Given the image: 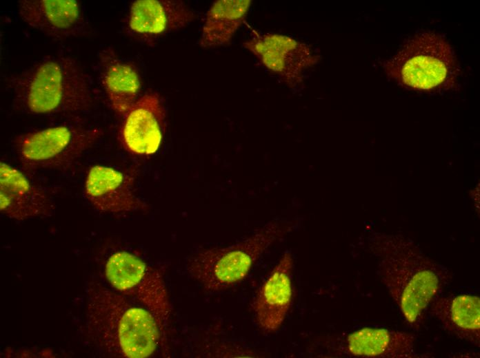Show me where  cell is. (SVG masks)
Masks as SVG:
<instances>
[{"label": "cell", "mask_w": 480, "mask_h": 358, "mask_svg": "<svg viewBox=\"0 0 480 358\" xmlns=\"http://www.w3.org/2000/svg\"><path fill=\"white\" fill-rule=\"evenodd\" d=\"M79 300L77 333L97 355L148 357L162 344L164 335L154 315L103 279L90 278Z\"/></svg>", "instance_id": "6da1fadb"}, {"label": "cell", "mask_w": 480, "mask_h": 358, "mask_svg": "<svg viewBox=\"0 0 480 358\" xmlns=\"http://www.w3.org/2000/svg\"><path fill=\"white\" fill-rule=\"evenodd\" d=\"M377 245V273L407 322L418 330L434 299L452 280V273L402 239L383 238Z\"/></svg>", "instance_id": "7a4b0ae2"}, {"label": "cell", "mask_w": 480, "mask_h": 358, "mask_svg": "<svg viewBox=\"0 0 480 358\" xmlns=\"http://www.w3.org/2000/svg\"><path fill=\"white\" fill-rule=\"evenodd\" d=\"M9 86L15 105L32 115L80 113L94 101L90 77L74 59L64 55L42 59L12 77Z\"/></svg>", "instance_id": "3957f363"}, {"label": "cell", "mask_w": 480, "mask_h": 358, "mask_svg": "<svg viewBox=\"0 0 480 358\" xmlns=\"http://www.w3.org/2000/svg\"><path fill=\"white\" fill-rule=\"evenodd\" d=\"M292 226L288 221L272 220L241 241L198 253L187 262V272L208 291L228 289L245 279L267 249Z\"/></svg>", "instance_id": "277c9868"}, {"label": "cell", "mask_w": 480, "mask_h": 358, "mask_svg": "<svg viewBox=\"0 0 480 358\" xmlns=\"http://www.w3.org/2000/svg\"><path fill=\"white\" fill-rule=\"evenodd\" d=\"M384 67L387 74L400 84L426 91L449 85L457 70L451 47L433 32L410 38L385 62Z\"/></svg>", "instance_id": "5b68a950"}, {"label": "cell", "mask_w": 480, "mask_h": 358, "mask_svg": "<svg viewBox=\"0 0 480 358\" xmlns=\"http://www.w3.org/2000/svg\"><path fill=\"white\" fill-rule=\"evenodd\" d=\"M101 135L100 129L88 124H59L20 134L14 141V149L19 161L28 171L63 170Z\"/></svg>", "instance_id": "8992f818"}, {"label": "cell", "mask_w": 480, "mask_h": 358, "mask_svg": "<svg viewBox=\"0 0 480 358\" xmlns=\"http://www.w3.org/2000/svg\"><path fill=\"white\" fill-rule=\"evenodd\" d=\"M103 279L112 289L149 310L165 336L171 306L165 282L158 270L130 252L118 251L106 260Z\"/></svg>", "instance_id": "52a82bcc"}, {"label": "cell", "mask_w": 480, "mask_h": 358, "mask_svg": "<svg viewBox=\"0 0 480 358\" xmlns=\"http://www.w3.org/2000/svg\"><path fill=\"white\" fill-rule=\"evenodd\" d=\"M243 45L289 85L299 83L303 72L315 63L309 45L288 36L254 32Z\"/></svg>", "instance_id": "ba28073f"}, {"label": "cell", "mask_w": 480, "mask_h": 358, "mask_svg": "<svg viewBox=\"0 0 480 358\" xmlns=\"http://www.w3.org/2000/svg\"><path fill=\"white\" fill-rule=\"evenodd\" d=\"M84 196L97 210L111 213L143 209L132 178L112 167L94 165L88 170Z\"/></svg>", "instance_id": "9c48e42d"}, {"label": "cell", "mask_w": 480, "mask_h": 358, "mask_svg": "<svg viewBox=\"0 0 480 358\" xmlns=\"http://www.w3.org/2000/svg\"><path fill=\"white\" fill-rule=\"evenodd\" d=\"M19 14L31 27L50 36L63 39L83 34L88 22L74 0H23Z\"/></svg>", "instance_id": "30bf717a"}, {"label": "cell", "mask_w": 480, "mask_h": 358, "mask_svg": "<svg viewBox=\"0 0 480 358\" xmlns=\"http://www.w3.org/2000/svg\"><path fill=\"white\" fill-rule=\"evenodd\" d=\"M292 271V256L286 252L257 293L253 308L256 322L264 332H275L286 317L293 295Z\"/></svg>", "instance_id": "8fae6325"}, {"label": "cell", "mask_w": 480, "mask_h": 358, "mask_svg": "<svg viewBox=\"0 0 480 358\" xmlns=\"http://www.w3.org/2000/svg\"><path fill=\"white\" fill-rule=\"evenodd\" d=\"M47 192L32 182L19 169L0 163V209L6 216L23 220L47 215L52 211Z\"/></svg>", "instance_id": "7c38bea8"}, {"label": "cell", "mask_w": 480, "mask_h": 358, "mask_svg": "<svg viewBox=\"0 0 480 358\" xmlns=\"http://www.w3.org/2000/svg\"><path fill=\"white\" fill-rule=\"evenodd\" d=\"M165 115L157 94L148 93L137 100L126 114L121 129L125 147L138 155L154 153L161 142Z\"/></svg>", "instance_id": "4fadbf2b"}, {"label": "cell", "mask_w": 480, "mask_h": 358, "mask_svg": "<svg viewBox=\"0 0 480 358\" xmlns=\"http://www.w3.org/2000/svg\"><path fill=\"white\" fill-rule=\"evenodd\" d=\"M415 337L410 333L366 327L348 335L339 350L355 357H415Z\"/></svg>", "instance_id": "5bb4252c"}, {"label": "cell", "mask_w": 480, "mask_h": 358, "mask_svg": "<svg viewBox=\"0 0 480 358\" xmlns=\"http://www.w3.org/2000/svg\"><path fill=\"white\" fill-rule=\"evenodd\" d=\"M428 311L449 334L479 346L480 299L477 295H438Z\"/></svg>", "instance_id": "9a60e30c"}, {"label": "cell", "mask_w": 480, "mask_h": 358, "mask_svg": "<svg viewBox=\"0 0 480 358\" xmlns=\"http://www.w3.org/2000/svg\"><path fill=\"white\" fill-rule=\"evenodd\" d=\"M97 68L100 82L112 109L125 116L139 93L141 83L137 72L108 49L99 53Z\"/></svg>", "instance_id": "2e32d148"}, {"label": "cell", "mask_w": 480, "mask_h": 358, "mask_svg": "<svg viewBox=\"0 0 480 358\" xmlns=\"http://www.w3.org/2000/svg\"><path fill=\"white\" fill-rule=\"evenodd\" d=\"M194 14L181 1L137 0L130 8L129 26L134 32L159 34L187 25Z\"/></svg>", "instance_id": "e0dca14e"}, {"label": "cell", "mask_w": 480, "mask_h": 358, "mask_svg": "<svg viewBox=\"0 0 480 358\" xmlns=\"http://www.w3.org/2000/svg\"><path fill=\"white\" fill-rule=\"evenodd\" d=\"M251 3L250 0H219L208 11L200 39L203 48L228 43L242 23Z\"/></svg>", "instance_id": "ac0fdd59"}]
</instances>
